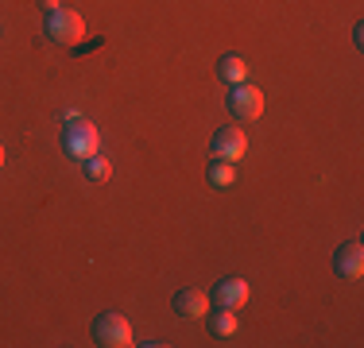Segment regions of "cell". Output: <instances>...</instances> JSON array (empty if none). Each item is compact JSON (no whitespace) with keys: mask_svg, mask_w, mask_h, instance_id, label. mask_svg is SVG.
Returning <instances> with one entry per match:
<instances>
[{"mask_svg":"<svg viewBox=\"0 0 364 348\" xmlns=\"http://www.w3.org/2000/svg\"><path fill=\"white\" fill-rule=\"evenodd\" d=\"M333 271L341 278H360L364 275V244L360 240H349L333 251Z\"/></svg>","mask_w":364,"mask_h":348,"instance_id":"6","label":"cell"},{"mask_svg":"<svg viewBox=\"0 0 364 348\" xmlns=\"http://www.w3.org/2000/svg\"><path fill=\"white\" fill-rule=\"evenodd\" d=\"M47 35L63 47H77L85 39V20L74 12V8H58V12L47 16Z\"/></svg>","mask_w":364,"mask_h":348,"instance_id":"3","label":"cell"},{"mask_svg":"<svg viewBox=\"0 0 364 348\" xmlns=\"http://www.w3.org/2000/svg\"><path fill=\"white\" fill-rule=\"evenodd\" d=\"M210 186H218V190H229L232 182H237V163H225V159H213L210 163Z\"/></svg>","mask_w":364,"mask_h":348,"instance_id":"11","label":"cell"},{"mask_svg":"<svg viewBox=\"0 0 364 348\" xmlns=\"http://www.w3.org/2000/svg\"><path fill=\"white\" fill-rule=\"evenodd\" d=\"M229 112L237 120H259L264 116V93L256 89V85H248V82H240V85H232V93H229Z\"/></svg>","mask_w":364,"mask_h":348,"instance_id":"5","label":"cell"},{"mask_svg":"<svg viewBox=\"0 0 364 348\" xmlns=\"http://www.w3.org/2000/svg\"><path fill=\"white\" fill-rule=\"evenodd\" d=\"M82 167H85V178H90V182H109V178H112V163H109L101 151H97V155H90V159H85Z\"/></svg>","mask_w":364,"mask_h":348,"instance_id":"12","label":"cell"},{"mask_svg":"<svg viewBox=\"0 0 364 348\" xmlns=\"http://www.w3.org/2000/svg\"><path fill=\"white\" fill-rule=\"evenodd\" d=\"M205 325H210L213 337H232L240 321H237V310H225V306L213 310V306H210V313H205Z\"/></svg>","mask_w":364,"mask_h":348,"instance_id":"9","label":"cell"},{"mask_svg":"<svg viewBox=\"0 0 364 348\" xmlns=\"http://www.w3.org/2000/svg\"><path fill=\"white\" fill-rule=\"evenodd\" d=\"M210 294L198 290V286H182V290L175 294V313L178 317H205L210 313Z\"/></svg>","mask_w":364,"mask_h":348,"instance_id":"7","label":"cell"},{"mask_svg":"<svg viewBox=\"0 0 364 348\" xmlns=\"http://www.w3.org/2000/svg\"><path fill=\"white\" fill-rule=\"evenodd\" d=\"M210 302H218V306H225V310H240L248 302V283L245 278H221Z\"/></svg>","mask_w":364,"mask_h":348,"instance_id":"8","label":"cell"},{"mask_svg":"<svg viewBox=\"0 0 364 348\" xmlns=\"http://www.w3.org/2000/svg\"><path fill=\"white\" fill-rule=\"evenodd\" d=\"M63 120H66V124H74V120H82V112H77V109H66Z\"/></svg>","mask_w":364,"mask_h":348,"instance_id":"14","label":"cell"},{"mask_svg":"<svg viewBox=\"0 0 364 348\" xmlns=\"http://www.w3.org/2000/svg\"><path fill=\"white\" fill-rule=\"evenodd\" d=\"M63 151L70 155V159H90V155L101 151V132L93 120H74V124H66L63 132Z\"/></svg>","mask_w":364,"mask_h":348,"instance_id":"1","label":"cell"},{"mask_svg":"<svg viewBox=\"0 0 364 348\" xmlns=\"http://www.w3.org/2000/svg\"><path fill=\"white\" fill-rule=\"evenodd\" d=\"M218 74H221L229 85H240V82H248V62H245L240 55H225L221 62H218Z\"/></svg>","mask_w":364,"mask_h":348,"instance_id":"10","label":"cell"},{"mask_svg":"<svg viewBox=\"0 0 364 348\" xmlns=\"http://www.w3.org/2000/svg\"><path fill=\"white\" fill-rule=\"evenodd\" d=\"M210 155H213V159H225V163H240L248 155V136L240 132L237 124L218 128L213 139H210Z\"/></svg>","mask_w":364,"mask_h":348,"instance_id":"4","label":"cell"},{"mask_svg":"<svg viewBox=\"0 0 364 348\" xmlns=\"http://www.w3.org/2000/svg\"><path fill=\"white\" fill-rule=\"evenodd\" d=\"M93 341H97L101 348H132L136 337H132V325H128L124 313L105 310L97 321H93Z\"/></svg>","mask_w":364,"mask_h":348,"instance_id":"2","label":"cell"},{"mask_svg":"<svg viewBox=\"0 0 364 348\" xmlns=\"http://www.w3.org/2000/svg\"><path fill=\"white\" fill-rule=\"evenodd\" d=\"M4 159H8V151H4V143H0V167H4Z\"/></svg>","mask_w":364,"mask_h":348,"instance_id":"15","label":"cell"},{"mask_svg":"<svg viewBox=\"0 0 364 348\" xmlns=\"http://www.w3.org/2000/svg\"><path fill=\"white\" fill-rule=\"evenodd\" d=\"M39 4H43V12L50 16V12H58V8H63V0H39Z\"/></svg>","mask_w":364,"mask_h":348,"instance_id":"13","label":"cell"}]
</instances>
